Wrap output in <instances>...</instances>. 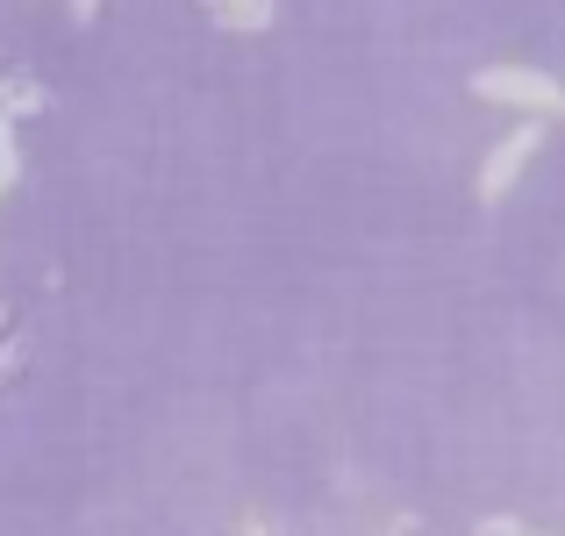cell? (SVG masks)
Segmentation results:
<instances>
[{
  "instance_id": "obj_1",
  "label": "cell",
  "mask_w": 565,
  "mask_h": 536,
  "mask_svg": "<svg viewBox=\"0 0 565 536\" xmlns=\"http://www.w3.org/2000/svg\"><path fill=\"white\" fill-rule=\"evenodd\" d=\"M472 100L515 108L523 122H552V115H565V79H552L537 65H480L472 72Z\"/></svg>"
},
{
  "instance_id": "obj_2",
  "label": "cell",
  "mask_w": 565,
  "mask_h": 536,
  "mask_svg": "<svg viewBox=\"0 0 565 536\" xmlns=\"http://www.w3.org/2000/svg\"><path fill=\"white\" fill-rule=\"evenodd\" d=\"M544 129H552V122H515L509 137H501L494 151L480 158V179H472V193H480V207H501V201L515 193V179H523V165H530V158L544 151Z\"/></svg>"
},
{
  "instance_id": "obj_3",
  "label": "cell",
  "mask_w": 565,
  "mask_h": 536,
  "mask_svg": "<svg viewBox=\"0 0 565 536\" xmlns=\"http://www.w3.org/2000/svg\"><path fill=\"white\" fill-rule=\"evenodd\" d=\"M215 22L230 29V36H258V29H273V22H279V0H222Z\"/></svg>"
},
{
  "instance_id": "obj_4",
  "label": "cell",
  "mask_w": 565,
  "mask_h": 536,
  "mask_svg": "<svg viewBox=\"0 0 565 536\" xmlns=\"http://www.w3.org/2000/svg\"><path fill=\"white\" fill-rule=\"evenodd\" d=\"M36 108H43L36 79H0V115H36Z\"/></svg>"
},
{
  "instance_id": "obj_5",
  "label": "cell",
  "mask_w": 565,
  "mask_h": 536,
  "mask_svg": "<svg viewBox=\"0 0 565 536\" xmlns=\"http://www.w3.org/2000/svg\"><path fill=\"white\" fill-rule=\"evenodd\" d=\"M472 536H544V529H530L523 515H480V529Z\"/></svg>"
},
{
  "instance_id": "obj_6",
  "label": "cell",
  "mask_w": 565,
  "mask_h": 536,
  "mask_svg": "<svg viewBox=\"0 0 565 536\" xmlns=\"http://www.w3.org/2000/svg\"><path fill=\"white\" fill-rule=\"evenodd\" d=\"M230 536H279V529H273V515L244 508V515H236V523H230Z\"/></svg>"
},
{
  "instance_id": "obj_7",
  "label": "cell",
  "mask_w": 565,
  "mask_h": 536,
  "mask_svg": "<svg viewBox=\"0 0 565 536\" xmlns=\"http://www.w3.org/2000/svg\"><path fill=\"white\" fill-rule=\"evenodd\" d=\"M14 172H22V158H14V143H8V129H0V193L14 186Z\"/></svg>"
},
{
  "instance_id": "obj_8",
  "label": "cell",
  "mask_w": 565,
  "mask_h": 536,
  "mask_svg": "<svg viewBox=\"0 0 565 536\" xmlns=\"http://www.w3.org/2000/svg\"><path fill=\"white\" fill-rule=\"evenodd\" d=\"M380 536H423V523H415V515H386Z\"/></svg>"
},
{
  "instance_id": "obj_9",
  "label": "cell",
  "mask_w": 565,
  "mask_h": 536,
  "mask_svg": "<svg viewBox=\"0 0 565 536\" xmlns=\"http://www.w3.org/2000/svg\"><path fill=\"white\" fill-rule=\"evenodd\" d=\"M14 365H22V344H0V379H8Z\"/></svg>"
},
{
  "instance_id": "obj_10",
  "label": "cell",
  "mask_w": 565,
  "mask_h": 536,
  "mask_svg": "<svg viewBox=\"0 0 565 536\" xmlns=\"http://www.w3.org/2000/svg\"><path fill=\"white\" fill-rule=\"evenodd\" d=\"M65 8L79 14V22H94V14H100V0H65Z\"/></svg>"
},
{
  "instance_id": "obj_11",
  "label": "cell",
  "mask_w": 565,
  "mask_h": 536,
  "mask_svg": "<svg viewBox=\"0 0 565 536\" xmlns=\"http://www.w3.org/2000/svg\"><path fill=\"white\" fill-rule=\"evenodd\" d=\"M201 8H222V0H201Z\"/></svg>"
}]
</instances>
